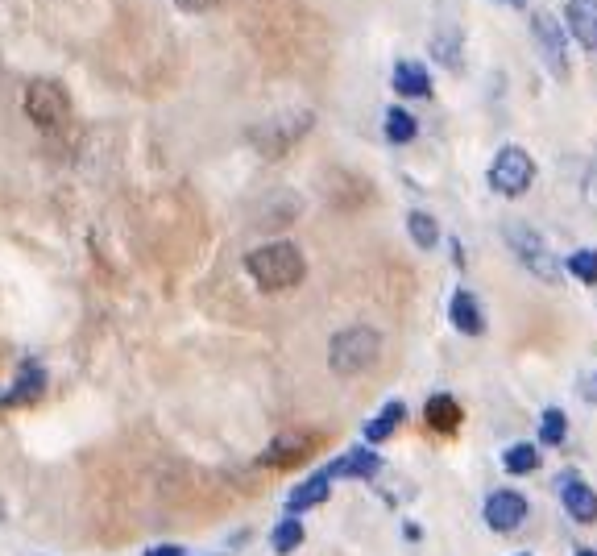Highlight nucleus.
I'll list each match as a JSON object with an SVG mask.
<instances>
[{
    "instance_id": "obj_1",
    "label": "nucleus",
    "mask_w": 597,
    "mask_h": 556,
    "mask_svg": "<svg viewBox=\"0 0 597 556\" xmlns=\"http://www.w3.org/2000/svg\"><path fill=\"white\" fill-rule=\"evenodd\" d=\"M245 270L262 291H291V287L303 283L307 258H303V249L291 245V241H266V245L245 254Z\"/></svg>"
},
{
    "instance_id": "obj_2",
    "label": "nucleus",
    "mask_w": 597,
    "mask_h": 556,
    "mask_svg": "<svg viewBox=\"0 0 597 556\" xmlns=\"http://www.w3.org/2000/svg\"><path fill=\"white\" fill-rule=\"evenodd\" d=\"M378 357H382V332L369 328V324L340 328L336 337L328 341V366L340 378H357L365 370H374Z\"/></svg>"
},
{
    "instance_id": "obj_3",
    "label": "nucleus",
    "mask_w": 597,
    "mask_h": 556,
    "mask_svg": "<svg viewBox=\"0 0 597 556\" xmlns=\"http://www.w3.org/2000/svg\"><path fill=\"white\" fill-rule=\"evenodd\" d=\"M506 245H510V254L519 258V266H527L539 283H560L564 278V262L552 254V245L544 241V233L523 225V220H506V229H502Z\"/></svg>"
},
{
    "instance_id": "obj_4",
    "label": "nucleus",
    "mask_w": 597,
    "mask_h": 556,
    "mask_svg": "<svg viewBox=\"0 0 597 556\" xmlns=\"http://www.w3.org/2000/svg\"><path fill=\"white\" fill-rule=\"evenodd\" d=\"M21 108L38 129H59L71 121V96L59 88L54 79H30L25 83V96Z\"/></svg>"
},
{
    "instance_id": "obj_5",
    "label": "nucleus",
    "mask_w": 597,
    "mask_h": 556,
    "mask_svg": "<svg viewBox=\"0 0 597 556\" xmlns=\"http://www.w3.org/2000/svg\"><path fill=\"white\" fill-rule=\"evenodd\" d=\"M486 179H490V187L498 191V196L519 200L523 191L531 187V179H535V162H531V154H527L523 146L510 142V146H502V150L494 154Z\"/></svg>"
},
{
    "instance_id": "obj_6",
    "label": "nucleus",
    "mask_w": 597,
    "mask_h": 556,
    "mask_svg": "<svg viewBox=\"0 0 597 556\" xmlns=\"http://www.w3.org/2000/svg\"><path fill=\"white\" fill-rule=\"evenodd\" d=\"M531 38L544 54V63L552 75L568 79V38H564V25L556 21V13L548 9H531Z\"/></svg>"
},
{
    "instance_id": "obj_7",
    "label": "nucleus",
    "mask_w": 597,
    "mask_h": 556,
    "mask_svg": "<svg viewBox=\"0 0 597 556\" xmlns=\"http://www.w3.org/2000/svg\"><path fill=\"white\" fill-rule=\"evenodd\" d=\"M311 129V113H299V117H287V121H266L262 129H253V142L266 158H282L299 137Z\"/></svg>"
},
{
    "instance_id": "obj_8",
    "label": "nucleus",
    "mask_w": 597,
    "mask_h": 556,
    "mask_svg": "<svg viewBox=\"0 0 597 556\" xmlns=\"http://www.w3.org/2000/svg\"><path fill=\"white\" fill-rule=\"evenodd\" d=\"M556 490H560L564 511L577 523H597V490L577 474V469H564V474L556 478Z\"/></svg>"
},
{
    "instance_id": "obj_9",
    "label": "nucleus",
    "mask_w": 597,
    "mask_h": 556,
    "mask_svg": "<svg viewBox=\"0 0 597 556\" xmlns=\"http://www.w3.org/2000/svg\"><path fill=\"white\" fill-rule=\"evenodd\" d=\"M527 511H531V503L519 490H498V494L486 498V527H490V532H502V536L519 532Z\"/></svg>"
},
{
    "instance_id": "obj_10",
    "label": "nucleus",
    "mask_w": 597,
    "mask_h": 556,
    "mask_svg": "<svg viewBox=\"0 0 597 556\" xmlns=\"http://www.w3.org/2000/svg\"><path fill=\"white\" fill-rule=\"evenodd\" d=\"M42 391H46V366H42V361H34V357H25L17 366L13 386H9V391H0V407H25V403L42 399Z\"/></svg>"
},
{
    "instance_id": "obj_11",
    "label": "nucleus",
    "mask_w": 597,
    "mask_h": 556,
    "mask_svg": "<svg viewBox=\"0 0 597 556\" xmlns=\"http://www.w3.org/2000/svg\"><path fill=\"white\" fill-rule=\"evenodd\" d=\"M382 469V457L374 453V449H349V453H340L324 474L332 478V482H340V478H357V482H369Z\"/></svg>"
},
{
    "instance_id": "obj_12",
    "label": "nucleus",
    "mask_w": 597,
    "mask_h": 556,
    "mask_svg": "<svg viewBox=\"0 0 597 556\" xmlns=\"http://www.w3.org/2000/svg\"><path fill=\"white\" fill-rule=\"evenodd\" d=\"M311 444H316V436H307V432H282V436H274V440H270V449L258 457V465H274V469L295 465V461H303V457H307Z\"/></svg>"
},
{
    "instance_id": "obj_13",
    "label": "nucleus",
    "mask_w": 597,
    "mask_h": 556,
    "mask_svg": "<svg viewBox=\"0 0 597 556\" xmlns=\"http://www.w3.org/2000/svg\"><path fill=\"white\" fill-rule=\"evenodd\" d=\"M448 320H452V328H457V332H465V337H481V332H486V312H481L477 295L465 291V287L452 295V303H448Z\"/></svg>"
},
{
    "instance_id": "obj_14",
    "label": "nucleus",
    "mask_w": 597,
    "mask_h": 556,
    "mask_svg": "<svg viewBox=\"0 0 597 556\" xmlns=\"http://www.w3.org/2000/svg\"><path fill=\"white\" fill-rule=\"evenodd\" d=\"M328 494H332V478L324 474V469H320V474H311V478H303L291 494H287V515H303V511H311V507H324L328 503Z\"/></svg>"
},
{
    "instance_id": "obj_15",
    "label": "nucleus",
    "mask_w": 597,
    "mask_h": 556,
    "mask_svg": "<svg viewBox=\"0 0 597 556\" xmlns=\"http://www.w3.org/2000/svg\"><path fill=\"white\" fill-rule=\"evenodd\" d=\"M568 30L585 50H597V0H568Z\"/></svg>"
},
{
    "instance_id": "obj_16",
    "label": "nucleus",
    "mask_w": 597,
    "mask_h": 556,
    "mask_svg": "<svg viewBox=\"0 0 597 556\" xmlns=\"http://www.w3.org/2000/svg\"><path fill=\"white\" fill-rule=\"evenodd\" d=\"M461 54H465V34L457 25H440L432 34V59L448 71H461Z\"/></svg>"
},
{
    "instance_id": "obj_17",
    "label": "nucleus",
    "mask_w": 597,
    "mask_h": 556,
    "mask_svg": "<svg viewBox=\"0 0 597 556\" xmlns=\"http://www.w3.org/2000/svg\"><path fill=\"white\" fill-rule=\"evenodd\" d=\"M403 420H407V403H403V399H390V403L374 415V420L365 424V444H386Z\"/></svg>"
},
{
    "instance_id": "obj_18",
    "label": "nucleus",
    "mask_w": 597,
    "mask_h": 556,
    "mask_svg": "<svg viewBox=\"0 0 597 556\" xmlns=\"http://www.w3.org/2000/svg\"><path fill=\"white\" fill-rule=\"evenodd\" d=\"M394 92L398 96H428L432 92V79H428V71H423V63H411V59H403V63H394Z\"/></svg>"
},
{
    "instance_id": "obj_19",
    "label": "nucleus",
    "mask_w": 597,
    "mask_h": 556,
    "mask_svg": "<svg viewBox=\"0 0 597 556\" xmlns=\"http://www.w3.org/2000/svg\"><path fill=\"white\" fill-rule=\"evenodd\" d=\"M423 415H428V428H436V432H457L461 428V403L452 395H432L428 407H423Z\"/></svg>"
},
{
    "instance_id": "obj_20",
    "label": "nucleus",
    "mask_w": 597,
    "mask_h": 556,
    "mask_svg": "<svg viewBox=\"0 0 597 556\" xmlns=\"http://www.w3.org/2000/svg\"><path fill=\"white\" fill-rule=\"evenodd\" d=\"M502 469L510 478H523V474H535L539 469V449L531 440H519V444H510V449L502 453Z\"/></svg>"
},
{
    "instance_id": "obj_21",
    "label": "nucleus",
    "mask_w": 597,
    "mask_h": 556,
    "mask_svg": "<svg viewBox=\"0 0 597 556\" xmlns=\"http://www.w3.org/2000/svg\"><path fill=\"white\" fill-rule=\"evenodd\" d=\"M303 540H307V527H303V519H295V515H287L282 519L274 532H270V548L278 552V556H291V552H299L303 548Z\"/></svg>"
},
{
    "instance_id": "obj_22",
    "label": "nucleus",
    "mask_w": 597,
    "mask_h": 556,
    "mask_svg": "<svg viewBox=\"0 0 597 556\" xmlns=\"http://www.w3.org/2000/svg\"><path fill=\"white\" fill-rule=\"evenodd\" d=\"M415 133H419V121L407 113V108H386V137L390 142H398V146H407V142H415Z\"/></svg>"
},
{
    "instance_id": "obj_23",
    "label": "nucleus",
    "mask_w": 597,
    "mask_h": 556,
    "mask_svg": "<svg viewBox=\"0 0 597 556\" xmlns=\"http://www.w3.org/2000/svg\"><path fill=\"white\" fill-rule=\"evenodd\" d=\"M568 436V415L560 407H548L544 415H539V444H548V449H560Z\"/></svg>"
},
{
    "instance_id": "obj_24",
    "label": "nucleus",
    "mask_w": 597,
    "mask_h": 556,
    "mask_svg": "<svg viewBox=\"0 0 597 556\" xmlns=\"http://www.w3.org/2000/svg\"><path fill=\"white\" fill-rule=\"evenodd\" d=\"M407 229H411V241L419 245V249H432L436 241H440V225H436V216L432 212H411L407 216Z\"/></svg>"
},
{
    "instance_id": "obj_25",
    "label": "nucleus",
    "mask_w": 597,
    "mask_h": 556,
    "mask_svg": "<svg viewBox=\"0 0 597 556\" xmlns=\"http://www.w3.org/2000/svg\"><path fill=\"white\" fill-rule=\"evenodd\" d=\"M564 274H573L581 278V283H597V249H577V254H568L564 258Z\"/></svg>"
},
{
    "instance_id": "obj_26",
    "label": "nucleus",
    "mask_w": 597,
    "mask_h": 556,
    "mask_svg": "<svg viewBox=\"0 0 597 556\" xmlns=\"http://www.w3.org/2000/svg\"><path fill=\"white\" fill-rule=\"evenodd\" d=\"M585 200H589V208L597 212V158H593V166L585 171Z\"/></svg>"
},
{
    "instance_id": "obj_27",
    "label": "nucleus",
    "mask_w": 597,
    "mask_h": 556,
    "mask_svg": "<svg viewBox=\"0 0 597 556\" xmlns=\"http://www.w3.org/2000/svg\"><path fill=\"white\" fill-rule=\"evenodd\" d=\"M581 399L597 403V374H581Z\"/></svg>"
},
{
    "instance_id": "obj_28",
    "label": "nucleus",
    "mask_w": 597,
    "mask_h": 556,
    "mask_svg": "<svg viewBox=\"0 0 597 556\" xmlns=\"http://www.w3.org/2000/svg\"><path fill=\"white\" fill-rule=\"evenodd\" d=\"M175 5H179L183 13H208V9L216 5V0H175Z\"/></svg>"
},
{
    "instance_id": "obj_29",
    "label": "nucleus",
    "mask_w": 597,
    "mask_h": 556,
    "mask_svg": "<svg viewBox=\"0 0 597 556\" xmlns=\"http://www.w3.org/2000/svg\"><path fill=\"white\" fill-rule=\"evenodd\" d=\"M146 556H187V548L183 544H154Z\"/></svg>"
},
{
    "instance_id": "obj_30",
    "label": "nucleus",
    "mask_w": 597,
    "mask_h": 556,
    "mask_svg": "<svg viewBox=\"0 0 597 556\" xmlns=\"http://www.w3.org/2000/svg\"><path fill=\"white\" fill-rule=\"evenodd\" d=\"M452 262L465 266V245H461V241H452Z\"/></svg>"
},
{
    "instance_id": "obj_31",
    "label": "nucleus",
    "mask_w": 597,
    "mask_h": 556,
    "mask_svg": "<svg viewBox=\"0 0 597 556\" xmlns=\"http://www.w3.org/2000/svg\"><path fill=\"white\" fill-rule=\"evenodd\" d=\"M502 5H510V9H523V5H527V0H502Z\"/></svg>"
},
{
    "instance_id": "obj_32",
    "label": "nucleus",
    "mask_w": 597,
    "mask_h": 556,
    "mask_svg": "<svg viewBox=\"0 0 597 556\" xmlns=\"http://www.w3.org/2000/svg\"><path fill=\"white\" fill-rule=\"evenodd\" d=\"M577 556H597V548H581V552H577Z\"/></svg>"
},
{
    "instance_id": "obj_33",
    "label": "nucleus",
    "mask_w": 597,
    "mask_h": 556,
    "mask_svg": "<svg viewBox=\"0 0 597 556\" xmlns=\"http://www.w3.org/2000/svg\"><path fill=\"white\" fill-rule=\"evenodd\" d=\"M519 556H531V552H519Z\"/></svg>"
}]
</instances>
